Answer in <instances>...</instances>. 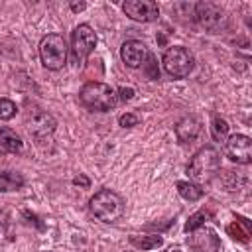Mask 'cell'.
<instances>
[{
    "mask_svg": "<svg viewBox=\"0 0 252 252\" xmlns=\"http://www.w3.org/2000/svg\"><path fill=\"white\" fill-rule=\"evenodd\" d=\"M89 207H91V213L102 222H116L124 215L122 197L110 189H100L98 193H94L89 201Z\"/></svg>",
    "mask_w": 252,
    "mask_h": 252,
    "instance_id": "obj_1",
    "label": "cell"
},
{
    "mask_svg": "<svg viewBox=\"0 0 252 252\" xmlns=\"http://www.w3.org/2000/svg\"><path fill=\"white\" fill-rule=\"evenodd\" d=\"M81 102L87 106V108H93V110H100V112H106V110H112L118 102V96H116V91L106 85V83H98V81H89L83 89H81Z\"/></svg>",
    "mask_w": 252,
    "mask_h": 252,
    "instance_id": "obj_2",
    "label": "cell"
},
{
    "mask_svg": "<svg viewBox=\"0 0 252 252\" xmlns=\"http://www.w3.org/2000/svg\"><path fill=\"white\" fill-rule=\"evenodd\" d=\"M220 167V158L219 152L213 146H205L201 148L189 161L187 165V173L193 181L197 183H207L213 179V175L219 171Z\"/></svg>",
    "mask_w": 252,
    "mask_h": 252,
    "instance_id": "obj_3",
    "label": "cell"
},
{
    "mask_svg": "<svg viewBox=\"0 0 252 252\" xmlns=\"http://www.w3.org/2000/svg\"><path fill=\"white\" fill-rule=\"evenodd\" d=\"M67 43L59 33H47L39 41V59L45 69L59 71L67 63Z\"/></svg>",
    "mask_w": 252,
    "mask_h": 252,
    "instance_id": "obj_4",
    "label": "cell"
},
{
    "mask_svg": "<svg viewBox=\"0 0 252 252\" xmlns=\"http://www.w3.org/2000/svg\"><path fill=\"white\" fill-rule=\"evenodd\" d=\"M193 65H195L193 55H191L189 49L183 47V45H173V47H169V49L163 53V69H165L171 77H175V79L187 77V75L193 71Z\"/></svg>",
    "mask_w": 252,
    "mask_h": 252,
    "instance_id": "obj_5",
    "label": "cell"
},
{
    "mask_svg": "<svg viewBox=\"0 0 252 252\" xmlns=\"http://www.w3.org/2000/svg\"><path fill=\"white\" fill-rule=\"evenodd\" d=\"M96 45V33L89 24H81L75 28L71 35V51H73V61L77 65H83V61L93 53Z\"/></svg>",
    "mask_w": 252,
    "mask_h": 252,
    "instance_id": "obj_6",
    "label": "cell"
},
{
    "mask_svg": "<svg viewBox=\"0 0 252 252\" xmlns=\"http://www.w3.org/2000/svg\"><path fill=\"white\" fill-rule=\"evenodd\" d=\"M193 18L209 32H219L226 26V16L224 12L215 6V4H209V2H201V4H195V12H193Z\"/></svg>",
    "mask_w": 252,
    "mask_h": 252,
    "instance_id": "obj_7",
    "label": "cell"
},
{
    "mask_svg": "<svg viewBox=\"0 0 252 252\" xmlns=\"http://www.w3.org/2000/svg\"><path fill=\"white\" fill-rule=\"evenodd\" d=\"M224 152L230 161L248 165L252 161V140L244 134H232L224 140Z\"/></svg>",
    "mask_w": 252,
    "mask_h": 252,
    "instance_id": "obj_8",
    "label": "cell"
},
{
    "mask_svg": "<svg viewBox=\"0 0 252 252\" xmlns=\"http://www.w3.org/2000/svg\"><path fill=\"white\" fill-rule=\"evenodd\" d=\"M55 126H57L55 118L49 112L41 110V108H35L28 114V130L37 140H43V138L51 136L55 132Z\"/></svg>",
    "mask_w": 252,
    "mask_h": 252,
    "instance_id": "obj_9",
    "label": "cell"
},
{
    "mask_svg": "<svg viewBox=\"0 0 252 252\" xmlns=\"http://www.w3.org/2000/svg\"><path fill=\"white\" fill-rule=\"evenodd\" d=\"M122 10L136 22H154L159 16V8L152 0H126L122 4Z\"/></svg>",
    "mask_w": 252,
    "mask_h": 252,
    "instance_id": "obj_10",
    "label": "cell"
},
{
    "mask_svg": "<svg viewBox=\"0 0 252 252\" xmlns=\"http://www.w3.org/2000/svg\"><path fill=\"white\" fill-rule=\"evenodd\" d=\"M120 57L126 63V67L138 69V67H144L146 65V61L150 57V51H148V47H146L144 41H140V39H128L120 47Z\"/></svg>",
    "mask_w": 252,
    "mask_h": 252,
    "instance_id": "obj_11",
    "label": "cell"
},
{
    "mask_svg": "<svg viewBox=\"0 0 252 252\" xmlns=\"http://www.w3.org/2000/svg\"><path fill=\"white\" fill-rule=\"evenodd\" d=\"M189 244L195 252H220L222 250L219 236L215 234V230H211L207 226H201V228L193 230V234L189 238Z\"/></svg>",
    "mask_w": 252,
    "mask_h": 252,
    "instance_id": "obj_12",
    "label": "cell"
},
{
    "mask_svg": "<svg viewBox=\"0 0 252 252\" xmlns=\"http://www.w3.org/2000/svg\"><path fill=\"white\" fill-rule=\"evenodd\" d=\"M201 134V120L197 116H185L175 124V136L181 144H191Z\"/></svg>",
    "mask_w": 252,
    "mask_h": 252,
    "instance_id": "obj_13",
    "label": "cell"
},
{
    "mask_svg": "<svg viewBox=\"0 0 252 252\" xmlns=\"http://www.w3.org/2000/svg\"><path fill=\"white\" fill-rule=\"evenodd\" d=\"M0 150L6 154H20L24 150V142L12 128L4 126L0 128Z\"/></svg>",
    "mask_w": 252,
    "mask_h": 252,
    "instance_id": "obj_14",
    "label": "cell"
},
{
    "mask_svg": "<svg viewBox=\"0 0 252 252\" xmlns=\"http://www.w3.org/2000/svg\"><path fill=\"white\" fill-rule=\"evenodd\" d=\"M226 232L234 238V240H240V242H248L250 238V222L242 217H238L234 222H230L226 226Z\"/></svg>",
    "mask_w": 252,
    "mask_h": 252,
    "instance_id": "obj_15",
    "label": "cell"
},
{
    "mask_svg": "<svg viewBox=\"0 0 252 252\" xmlns=\"http://www.w3.org/2000/svg\"><path fill=\"white\" fill-rule=\"evenodd\" d=\"M24 185V177L18 171H4L0 173V191H16Z\"/></svg>",
    "mask_w": 252,
    "mask_h": 252,
    "instance_id": "obj_16",
    "label": "cell"
},
{
    "mask_svg": "<svg viewBox=\"0 0 252 252\" xmlns=\"http://www.w3.org/2000/svg\"><path fill=\"white\" fill-rule=\"evenodd\" d=\"M211 134H213V140L217 142H224L228 138V122L220 114L211 116Z\"/></svg>",
    "mask_w": 252,
    "mask_h": 252,
    "instance_id": "obj_17",
    "label": "cell"
},
{
    "mask_svg": "<svg viewBox=\"0 0 252 252\" xmlns=\"http://www.w3.org/2000/svg\"><path fill=\"white\" fill-rule=\"evenodd\" d=\"M177 193L185 201H199L203 197V189L191 181H177Z\"/></svg>",
    "mask_w": 252,
    "mask_h": 252,
    "instance_id": "obj_18",
    "label": "cell"
},
{
    "mask_svg": "<svg viewBox=\"0 0 252 252\" xmlns=\"http://www.w3.org/2000/svg\"><path fill=\"white\" fill-rule=\"evenodd\" d=\"M130 242H132L136 248L152 250V248H159V246L163 244V238L158 236V234H150V236H130Z\"/></svg>",
    "mask_w": 252,
    "mask_h": 252,
    "instance_id": "obj_19",
    "label": "cell"
},
{
    "mask_svg": "<svg viewBox=\"0 0 252 252\" xmlns=\"http://www.w3.org/2000/svg\"><path fill=\"white\" fill-rule=\"evenodd\" d=\"M207 219H211V213H209L207 209L197 211V213H195V215H191V217H189V220L185 222V230H187V232H193V230L201 228V226L205 224V220H207Z\"/></svg>",
    "mask_w": 252,
    "mask_h": 252,
    "instance_id": "obj_20",
    "label": "cell"
},
{
    "mask_svg": "<svg viewBox=\"0 0 252 252\" xmlns=\"http://www.w3.org/2000/svg\"><path fill=\"white\" fill-rule=\"evenodd\" d=\"M16 104L10 98H0V120H10L16 114Z\"/></svg>",
    "mask_w": 252,
    "mask_h": 252,
    "instance_id": "obj_21",
    "label": "cell"
},
{
    "mask_svg": "<svg viewBox=\"0 0 252 252\" xmlns=\"http://www.w3.org/2000/svg\"><path fill=\"white\" fill-rule=\"evenodd\" d=\"M138 122H140V118H138L134 112H126V114H122V116L118 118V124H120L122 128H132V126H138Z\"/></svg>",
    "mask_w": 252,
    "mask_h": 252,
    "instance_id": "obj_22",
    "label": "cell"
},
{
    "mask_svg": "<svg viewBox=\"0 0 252 252\" xmlns=\"http://www.w3.org/2000/svg\"><path fill=\"white\" fill-rule=\"evenodd\" d=\"M116 96H118L120 100H124V102H126V100H132V98H134V89H132V87H120L118 93H116Z\"/></svg>",
    "mask_w": 252,
    "mask_h": 252,
    "instance_id": "obj_23",
    "label": "cell"
},
{
    "mask_svg": "<svg viewBox=\"0 0 252 252\" xmlns=\"http://www.w3.org/2000/svg\"><path fill=\"white\" fill-rule=\"evenodd\" d=\"M73 185H81V187H85V189H87V187L91 185V181H89L85 175H81V173H79V175L73 179Z\"/></svg>",
    "mask_w": 252,
    "mask_h": 252,
    "instance_id": "obj_24",
    "label": "cell"
},
{
    "mask_svg": "<svg viewBox=\"0 0 252 252\" xmlns=\"http://www.w3.org/2000/svg\"><path fill=\"white\" fill-rule=\"evenodd\" d=\"M85 6H87V4H83V2H81V4H71V10H73V12H79V10H85Z\"/></svg>",
    "mask_w": 252,
    "mask_h": 252,
    "instance_id": "obj_25",
    "label": "cell"
},
{
    "mask_svg": "<svg viewBox=\"0 0 252 252\" xmlns=\"http://www.w3.org/2000/svg\"><path fill=\"white\" fill-rule=\"evenodd\" d=\"M171 252H181V250H179V248H175V250H171Z\"/></svg>",
    "mask_w": 252,
    "mask_h": 252,
    "instance_id": "obj_26",
    "label": "cell"
}]
</instances>
